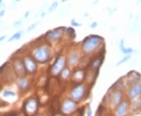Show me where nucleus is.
I'll return each instance as SVG.
<instances>
[{
    "label": "nucleus",
    "mask_w": 141,
    "mask_h": 116,
    "mask_svg": "<svg viewBox=\"0 0 141 116\" xmlns=\"http://www.w3.org/2000/svg\"><path fill=\"white\" fill-rule=\"evenodd\" d=\"M119 48H120V50L122 54H126V55H131L133 53H134V49L130 48V47H128L126 48L124 45V39H121L120 41V43H119Z\"/></svg>",
    "instance_id": "nucleus-15"
},
{
    "label": "nucleus",
    "mask_w": 141,
    "mask_h": 116,
    "mask_svg": "<svg viewBox=\"0 0 141 116\" xmlns=\"http://www.w3.org/2000/svg\"><path fill=\"white\" fill-rule=\"evenodd\" d=\"M33 55L36 63L46 64L50 59V49L46 45H41L35 49Z\"/></svg>",
    "instance_id": "nucleus-2"
},
{
    "label": "nucleus",
    "mask_w": 141,
    "mask_h": 116,
    "mask_svg": "<svg viewBox=\"0 0 141 116\" xmlns=\"http://www.w3.org/2000/svg\"><path fill=\"white\" fill-rule=\"evenodd\" d=\"M108 97H109L110 105L115 108L123 100L124 95H123L122 89H117V88L112 89V91L111 92L110 95H108Z\"/></svg>",
    "instance_id": "nucleus-4"
},
{
    "label": "nucleus",
    "mask_w": 141,
    "mask_h": 116,
    "mask_svg": "<svg viewBox=\"0 0 141 116\" xmlns=\"http://www.w3.org/2000/svg\"><path fill=\"white\" fill-rule=\"evenodd\" d=\"M76 108H77V103L69 98L64 99L60 105L61 112L65 115L71 114L76 110Z\"/></svg>",
    "instance_id": "nucleus-5"
},
{
    "label": "nucleus",
    "mask_w": 141,
    "mask_h": 116,
    "mask_svg": "<svg viewBox=\"0 0 141 116\" xmlns=\"http://www.w3.org/2000/svg\"><path fill=\"white\" fill-rule=\"evenodd\" d=\"M60 77L63 79H68L71 75V69L69 68H65L62 71L61 73L60 74Z\"/></svg>",
    "instance_id": "nucleus-19"
},
{
    "label": "nucleus",
    "mask_w": 141,
    "mask_h": 116,
    "mask_svg": "<svg viewBox=\"0 0 141 116\" xmlns=\"http://www.w3.org/2000/svg\"><path fill=\"white\" fill-rule=\"evenodd\" d=\"M4 13H5V9H3L0 11V17H2L4 15Z\"/></svg>",
    "instance_id": "nucleus-29"
},
{
    "label": "nucleus",
    "mask_w": 141,
    "mask_h": 116,
    "mask_svg": "<svg viewBox=\"0 0 141 116\" xmlns=\"http://www.w3.org/2000/svg\"><path fill=\"white\" fill-rule=\"evenodd\" d=\"M39 24V22H36V23H35V24H31V26H29L28 27V31H32L33 29H35V28H36V26H37V24Z\"/></svg>",
    "instance_id": "nucleus-26"
},
{
    "label": "nucleus",
    "mask_w": 141,
    "mask_h": 116,
    "mask_svg": "<svg viewBox=\"0 0 141 116\" xmlns=\"http://www.w3.org/2000/svg\"><path fill=\"white\" fill-rule=\"evenodd\" d=\"M97 22L96 21H94V22H93L90 25H89V28H96V26H97Z\"/></svg>",
    "instance_id": "nucleus-27"
},
{
    "label": "nucleus",
    "mask_w": 141,
    "mask_h": 116,
    "mask_svg": "<svg viewBox=\"0 0 141 116\" xmlns=\"http://www.w3.org/2000/svg\"><path fill=\"white\" fill-rule=\"evenodd\" d=\"M21 35H22V31H18V32L15 33L11 38H10L8 41L9 42H11V41H14V40H17V39H20Z\"/></svg>",
    "instance_id": "nucleus-21"
},
{
    "label": "nucleus",
    "mask_w": 141,
    "mask_h": 116,
    "mask_svg": "<svg viewBox=\"0 0 141 116\" xmlns=\"http://www.w3.org/2000/svg\"><path fill=\"white\" fill-rule=\"evenodd\" d=\"M71 25L74 26V27H80V26H82V24L77 22L74 19H72L71 21Z\"/></svg>",
    "instance_id": "nucleus-24"
},
{
    "label": "nucleus",
    "mask_w": 141,
    "mask_h": 116,
    "mask_svg": "<svg viewBox=\"0 0 141 116\" xmlns=\"http://www.w3.org/2000/svg\"><path fill=\"white\" fill-rule=\"evenodd\" d=\"M85 79V72L82 69H78L74 71L72 75V80L76 83H80Z\"/></svg>",
    "instance_id": "nucleus-14"
},
{
    "label": "nucleus",
    "mask_w": 141,
    "mask_h": 116,
    "mask_svg": "<svg viewBox=\"0 0 141 116\" xmlns=\"http://www.w3.org/2000/svg\"><path fill=\"white\" fill-rule=\"evenodd\" d=\"M86 116H93V110L90 107H88L86 110Z\"/></svg>",
    "instance_id": "nucleus-25"
},
{
    "label": "nucleus",
    "mask_w": 141,
    "mask_h": 116,
    "mask_svg": "<svg viewBox=\"0 0 141 116\" xmlns=\"http://www.w3.org/2000/svg\"><path fill=\"white\" fill-rule=\"evenodd\" d=\"M129 109L131 110L132 112H136L139 109H141V96L131 101Z\"/></svg>",
    "instance_id": "nucleus-13"
},
{
    "label": "nucleus",
    "mask_w": 141,
    "mask_h": 116,
    "mask_svg": "<svg viewBox=\"0 0 141 116\" xmlns=\"http://www.w3.org/2000/svg\"><path fill=\"white\" fill-rule=\"evenodd\" d=\"M24 65L25 70L29 73H35L37 70V64L36 61L29 57H26L24 59Z\"/></svg>",
    "instance_id": "nucleus-10"
},
{
    "label": "nucleus",
    "mask_w": 141,
    "mask_h": 116,
    "mask_svg": "<svg viewBox=\"0 0 141 116\" xmlns=\"http://www.w3.org/2000/svg\"><path fill=\"white\" fill-rule=\"evenodd\" d=\"M29 81L25 77H20L18 81V86L21 89H27L29 86Z\"/></svg>",
    "instance_id": "nucleus-16"
},
{
    "label": "nucleus",
    "mask_w": 141,
    "mask_h": 116,
    "mask_svg": "<svg viewBox=\"0 0 141 116\" xmlns=\"http://www.w3.org/2000/svg\"><path fill=\"white\" fill-rule=\"evenodd\" d=\"M86 93V88L85 86L83 84H79L72 88V89L70 92V97L71 99L73 100L75 102H79L83 100V98L85 97Z\"/></svg>",
    "instance_id": "nucleus-3"
},
{
    "label": "nucleus",
    "mask_w": 141,
    "mask_h": 116,
    "mask_svg": "<svg viewBox=\"0 0 141 116\" xmlns=\"http://www.w3.org/2000/svg\"><path fill=\"white\" fill-rule=\"evenodd\" d=\"M140 3H141V1H140Z\"/></svg>",
    "instance_id": "nucleus-34"
},
{
    "label": "nucleus",
    "mask_w": 141,
    "mask_h": 116,
    "mask_svg": "<svg viewBox=\"0 0 141 116\" xmlns=\"http://www.w3.org/2000/svg\"><path fill=\"white\" fill-rule=\"evenodd\" d=\"M130 58H131V55H126V56H125L124 57H122L120 60H119V61L117 63L116 66H120V65H122V64H124V63H125V62H127L129 60H130Z\"/></svg>",
    "instance_id": "nucleus-20"
},
{
    "label": "nucleus",
    "mask_w": 141,
    "mask_h": 116,
    "mask_svg": "<svg viewBox=\"0 0 141 116\" xmlns=\"http://www.w3.org/2000/svg\"><path fill=\"white\" fill-rule=\"evenodd\" d=\"M57 6H58V3H57V2H53V3L50 5V6L49 7V9H48V12H49V13H51V12L54 11V10L56 9V8L57 7Z\"/></svg>",
    "instance_id": "nucleus-22"
},
{
    "label": "nucleus",
    "mask_w": 141,
    "mask_h": 116,
    "mask_svg": "<svg viewBox=\"0 0 141 116\" xmlns=\"http://www.w3.org/2000/svg\"><path fill=\"white\" fill-rule=\"evenodd\" d=\"M66 61H67V59L65 58L63 55H59L56 58L55 61H54L53 65L52 66V68H51V71L53 75H60L61 71L65 68Z\"/></svg>",
    "instance_id": "nucleus-6"
},
{
    "label": "nucleus",
    "mask_w": 141,
    "mask_h": 116,
    "mask_svg": "<svg viewBox=\"0 0 141 116\" xmlns=\"http://www.w3.org/2000/svg\"><path fill=\"white\" fill-rule=\"evenodd\" d=\"M141 96V82L129 86L127 91L128 100H134Z\"/></svg>",
    "instance_id": "nucleus-8"
},
{
    "label": "nucleus",
    "mask_w": 141,
    "mask_h": 116,
    "mask_svg": "<svg viewBox=\"0 0 141 116\" xmlns=\"http://www.w3.org/2000/svg\"><path fill=\"white\" fill-rule=\"evenodd\" d=\"M79 60H80V55L78 51L73 50L68 54L67 57V62L70 66L77 65L79 64Z\"/></svg>",
    "instance_id": "nucleus-11"
},
{
    "label": "nucleus",
    "mask_w": 141,
    "mask_h": 116,
    "mask_svg": "<svg viewBox=\"0 0 141 116\" xmlns=\"http://www.w3.org/2000/svg\"><path fill=\"white\" fill-rule=\"evenodd\" d=\"M64 29L61 28H57L55 29H53L50 31H48L46 33V38L51 43H56V42L61 39L63 37V35L64 33Z\"/></svg>",
    "instance_id": "nucleus-7"
},
{
    "label": "nucleus",
    "mask_w": 141,
    "mask_h": 116,
    "mask_svg": "<svg viewBox=\"0 0 141 116\" xmlns=\"http://www.w3.org/2000/svg\"><path fill=\"white\" fill-rule=\"evenodd\" d=\"M104 43L102 37L96 35H91L85 37L82 43V50L86 54H90L98 49Z\"/></svg>",
    "instance_id": "nucleus-1"
},
{
    "label": "nucleus",
    "mask_w": 141,
    "mask_h": 116,
    "mask_svg": "<svg viewBox=\"0 0 141 116\" xmlns=\"http://www.w3.org/2000/svg\"><path fill=\"white\" fill-rule=\"evenodd\" d=\"M24 108L25 110L30 113V114H34L37 109H38V102L35 99H30L28 100L24 104Z\"/></svg>",
    "instance_id": "nucleus-12"
},
{
    "label": "nucleus",
    "mask_w": 141,
    "mask_h": 116,
    "mask_svg": "<svg viewBox=\"0 0 141 116\" xmlns=\"http://www.w3.org/2000/svg\"><path fill=\"white\" fill-rule=\"evenodd\" d=\"M14 67H15V69H16V71H17L18 74H20H20H21V75L24 74L25 68H24V63L18 61V62L15 63Z\"/></svg>",
    "instance_id": "nucleus-18"
},
{
    "label": "nucleus",
    "mask_w": 141,
    "mask_h": 116,
    "mask_svg": "<svg viewBox=\"0 0 141 116\" xmlns=\"http://www.w3.org/2000/svg\"><path fill=\"white\" fill-rule=\"evenodd\" d=\"M28 14H29V12H27V13H26V14H25V16H24V17H28Z\"/></svg>",
    "instance_id": "nucleus-32"
},
{
    "label": "nucleus",
    "mask_w": 141,
    "mask_h": 116,
    "mask_svg": "<svg viewBox=\"0 0 141 116\" xmlns=\"http://www.w3.org/2000/svg\"><path fill=\"white\" fill-rule=\"evenodd\" d=\"M20 23H21V20H19V21H18V22H17H17H15V23H14V26H16L17 24L18 25V24H20Z\"/></svg>",
    "instance_id": "nucleus-30"
},
{
    "label": "nucleus",
    "mask_w": 141,
    "mask_h": 116,
    "mask_svg": "<svg viewBox=\"0 0 141 116\" xmlns=\"http://www.w3.org/2000/svg\"><path fill=\"white\" fill-rule=\"evenodd\" d=\"M1 3H2V1H1V0H0V5H1Z\"/></svg>",
    "instance_id": "nucleus-33"
},
{
    "label": "nucleus",
    "mask_w": 141,
    "mask_h": 116,
    "mask_svg": "<svg viewBox=\"0 0 141 116\" xmlns=\"http://www.w3.org/2000/svg\"><path fill=\"white\" fill-rule=\"evenodd\" d=\"M130 104L129 100H123L118 106L114 108L115 116H126L129 113Z\"/></svg>",
    "instance_id": "nucleus-9"
},
{
    "label": "nucleus",
    "mask_w": 141,
    "mask_h": 116,
    "mask_svg": "<svg viewBox=\"0 0 141 116\" xmlns=\"http://www.w3.org/2000/svg\"><path fill=\"white\" fill-rule=\"evenodd\" d=\"M16 93L13 91H9V90H6L3 93V97H15Z\"/></svg>",
    "instance_id": "nucleus-23"
},
{
    "label": "nucleus",
    "mask_w": 141,
    "mask_h": 116,
    "mask_svg": "<svg viewBox=\"0 0 141 116\" xmlns=\"http://www.w3.org/2000/svg\"><path fill=\"white\" fill-rule=\"evenodd\" d=\"M104 61V56L98 57V58H96L93 62H92V67L95 70H98L100 67L101 66L102 63Z\"/></svg>",
    "instance_id": "nucleus-17"
},
{
    "label": "nucleus",
    "mask_w": 141,
    "mask_h": 116,
    "mask_svg": "<svg viewBox=\"0 0 141 116\" xmlns=\"http://www.w3.org/2000/svg\"><path fill=\"white\" fill-rule=\"evenodd\" d=\"M53 116H66V115L63 114V113H56L55 114H53Z\"/></svg>",
    "instance_id": "nucleus-28"
},
{
    "label": "nucleus",
    "mask_w": 141,
    "mask_h": 116,
    "mask_svg": "<svg viewBox=\"0 0 141 116\" xmlns=\"http://www.w3.org/2000/svg\"><path fill=\"white\" fill-rule=\"evenodd\" d=\"M5 38H6V36H2V37H0V43H1V42H2Z\"/></svg>",
    "instance_id": "nucleus-31"
}]
</instances>
